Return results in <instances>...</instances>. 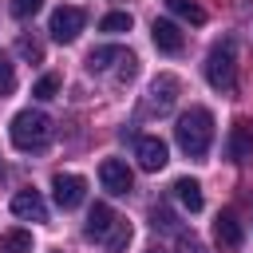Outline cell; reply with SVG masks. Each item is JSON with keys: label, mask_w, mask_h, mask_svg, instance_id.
<instances>
[{"label": "cell", "mask_w": 253, "mask_h": 253, "mask_svg": "<svg viewBox=\"0 0 253 253\" xmlns=\"http://www.w3.org/2000/svg\"><path fill=\"white\" fill-rule=\"evenodd\" d=\"M115 63L123 67V79H130V75H134V55H130L126 47H119V43L91 47V55H87V67H91V71H111Z\"/></svg>", "instance_id": "cell-5"}, {"label": "cell", "mask_w": 253, "mask_h": 253, "mask_svg": "<svg viewBox=\"0 0 253 253\" xmlns=\"http://www.w3.org/2000/svg\"><path fill=\"white\" fill-rule=\"evenodd\" d=\"M213 237H217V245H225V249H237L241 245V221L225 210V213H217V221H213Z\"/></svg>", "instance_id": "cell-14"}, {"label": "cell", "mask_w": 253, "mask_h": 253, "mask_svg": "<svg viewBox=\"0 0 253 253\" xmlns=\"http://www.w3.org/2000/svg\"><path fill=\"white\" fill-rule=\"evenodd\" d=\"M150 253H162V249H150Z\"/></svg>", "instance_id": "cell-25"}, {"label": "cell", "mask_w": 253, "mask_h": 253, "mask_svg": "<svg viewBox=\"0 0 253 253\" xmlns=\"http://www.w3.org/2000/svg\"><path fill=\"white\" fill-rule=\"evenodd\" d=\"M178 91H182L178 75H158V79L150 83V91H146L142 111H146V115H166V111L178 103Z\"/></svg>", "instance_id": "cell-6"}, {"label": "cell", "mask_w": 253, "mask_h": 253, "mask_svg": "<svg viewBox=\"0 0 253 253\" xmlns=\"http://www.w3.org/2000/svg\"><path fill=\"white\" fill-rule=\"evenodd\" d=\"M150 40H154V47L166 51V55H178V51L186 47V36L178 32L174 20H154V24H150Z\"/></svg>", "instance_id": "cell-10"}, {"label": "cell", "mask_w": 253, "mask_h": 253, "mask_svg": "<svg viewBox=\"0 0 253 253\" xmlns=\"http://www.w3.org/2000/svg\"><path fill=\"white\" fill-rule=\"evenodd\" d=\"M174 138H178L182 154H190V158H206V150H210V142H213V115H210L206 107H190L186 115H178Z\"/></svg>", "instance_id": "cell-1"}, {"label": "cell", "mask_w": 253, "mask_h": 253, "mask_svg": "<svg viewBox=\"0 0 253 253\" xmlns=\"http://www.w3.org/2000/svg\"><path fill=\"white\" fill-rule=\"evenodd\" d=\"M178 20H186V24H206V12L194 4V0H162Z\"/></svg>", "instance_id": "cell-16"}, {"label": "cell", "mask_w": 253, "mask_h": 253, "mask_svg": "<svg viewBox=\"0 0 253 253\" xmlns=\"http://www.w3.org/2000/svg\"><path fill=\"white\" fill-rule=\"evenodd\" d=\"M16 51H20L28 63H40V59H43V43H40L36 36H20V40H16Z\"/></svg>", "instance_id": "cell-20"}, {"label": "cell", "mask_w": 253, "mask_h": 253, "mask_svg": "<svg viewBox=\"0 0 253 253\" xmlns=\"http://www.w3.org/2000/svg\"><path fill=\"white\" fill-rule=\"evenodd\" d=\"M99 182H103V190L115 194V198H123V194L134 190V174H130V166H126L123 158H103V166H99Z\"/></svg>", "instance_id": "cell-7"}, {"label": "cell", "mask_w": 253, "mask_h": 253, "mask_svg": "<svg viewBox=\"0 0 253 253\" xmlns=\"http://www.w3.org/2000/svg\"><path fill=\"white\" fill-rule=\"evenodd\" d=\"M182 249H186V253H206V249H202V245H198V241H194V237H190V241H186V237H182Z\"/></svg>", "instance_id": "cell-24"}, {"label": "cell", "mask_w": 253, "mask_h": 253, "mask_svg": "<svg viewBox=\"0 0 253 253\" xmlns=\"http://www.w3.org/2000/svg\"><path fill=\"white\" fill-rule=\"evenodd\" d=\"M99 32H111V36L130 32V12H107V16L99 20Z\"/></svg>", "instance_id": "cell-18"}, {"label": "cell", "mask_w": 253, "mask_h": 253, "mask_svg": "<svg viewBox=\"0 0 253 253\" xmlns=\"http://www.w3.org/2000/svg\"><path fill=\"white\" fill-rule=\"evenodd\" d=\"M134 158H138V166H142L146 174H158V170L170 162V154H166V142H162L158 134H142V138L134 142Z\"/></svg>", "instance_id": "cell-9"}, {"label": "cell", "mask_w": 253, "mask_h": 253, "mask_svg": "<svg viewBox=\"0 0 253 253\" xmlns=\"http://www.w3.org/2000/svg\"><path fill=\"white\" fill-rule=\"evenodd\" d=\"M0 253H32V233L28 229H8L0 237Z\"/></svg>", "instance_id": "cell-17"}, {"label": "cell", "mask_w": 253, "mask_h": 253, "mask_svg": "<svg viewBox=\"0 0 253 253\" xmlns=\"http://www.w3.org/2000/svg\"><path fill=\"white\" fill-rule=\"evenodd\" d=\"M206 79L213 91H233V43H217L206 55Z\"/></svg>", "instance_id": "cell-3"}, {"label": "cell", "mask_w": 253, "mask_h": 253, "mask_svg": "<svg viewBox=\"0 0 253 253\" xmlns=\"http://www.w3.org/2000/svg\"><path fill=\"white\" fill-rule=\"evenodd\" d=\"M83 24H87V12H83V8H75V4H63V8H55V12H51L47 32H51V40H55V43H71V40L83 32Z\"/></svg>", "instance_id": "cell-4"}, {"label": "cell", "mask_w": 253, "mask_h": 253, "mask_svg": "<svg viewBox=\"0 0 253 253\" xmlns=\"http://www.w3.org/2000/svg\"><path fill=\"white\" fill-rule=\"evenodd\" d=\"M32 95H36L40 103H47V99H55V95H59V75H43V79H36V87H32Z\"/></svg>", "instance_id": "cell-21"}, {"label": "cell", "mask_w": 253, "mask_h": 253, "mask_svg": "<svg viewBox=\"0 0 253 253\" xmlns=\"http://www.w3.org/2000/svg\"><path fill=\"white\" fill-rule=\"evenodd\" d=\"M12 213L24 217V221H47V206H43V198H40L36 190L12 194Z\"/></svg>", "instance_id": "cell-11"}, {"label": "cell", "mask_w": 253, "mask_h": 253, "mask_svg": "<svg viewBox=\"0 0 253 253\" xmlns=\"http://www.w3.org/2000/svg\"><path fill=\"white\" fill-rule=\"evenodd\" d=\"M126 241H130V225H126V221L119 217V225H115V229L107 233L103 249H107V253H119V249H126Z\"/></svg>", "instance_id": "cell-19"}, {"label": "cell", "mask_w": 253, "mask_h": 253, "mask_svg": "<svg viewBox=\"0 0 253 253\" xmlns=\"http://www.w3.org/2000/svg\"><path fill=\"white\" fill-rule=\"evenodd\" d=\"M51 190H55V202H59V210H75V206H83V198H87V178H79V174H55L51 178Z\"/></svg>", "instance_id": "cell-8"}, {"label": "cell", "mask_w": 253, "mask_h": 253, "mask_svg": "<svg viewBox=\"0 0 253 253\" xmlns=\"http://www.w3.org/2000/svg\"><path fill=\"white\" fill-rule=\"evenodd\" d=\"M174 198H178V202H182L190 213H198V210L206 206V198H202V186H198L194 178H178V182H174Z\"/></svg>", "instance_id": "cell-15"}, {"label": "cell", "mask_w": 253, "mask_h": 253, "mask_svg": "<svg viewBox=\"0 0 253 253\" xmlns=\"http://www.w3.org/2000/svg\"><path fill=\"white\" fill-rule=\"evenodd\" d=\"M16 87V67H12V59L0 51V95H8Z\"/></svg>", "instance_id": "cell-22"}, {"label": "cell", "mask_w": 253, "mask_h": 253, "mask_svg": "<svg viewBox=\"0 0 253 253\" xmlns=\"http://www.w3.org/2000/svg\"><path fill=\"white\" fill-rule=\"evenodd\" d=\"M229 158L233 162L253 158V126L249 123H233V130H229Z\"/></svg>", "instance_id": "cell-13"}, {"label": "cell", "mask_w": 253, "mask_h": 253, "mask_svg": "<svg viewBox=\"0 0 253 253\" xmlns=\"http://www.w3.org/2000/svg\"><path fill=\"white\" fill-rule=\"evenodd\" d=\"M119 225V217H115V210L107 206V202H95L91 206V213H87V237H95V241H107V233Z\"/></svg>", "instance_id": "cell-12"}, {"label": "cell", "mask_w": 253, "mask_h": 253, "mask_svg": "<svg viewBox=\"0 0 253 253\" xmlns=\"http://www.w3.org/2000/svg\"><path fill=\"white\" fill-rule=\"evenodd\" d=\"M8 134H12V146L16 150H43L47 146V138H51V119L43 115V111H20L16 119H12V126H8Z\"/></svg>", "instance_id": "cell-2"}, {"label": "cell", "mask_w": 253, "mask_h": 253, "mask_svg": "<svg viewBox=\"0 0 253 253\" xmlns=\"http://www.w3.org/2000/svg\"><path fill=\"white\" fill-rule=\"evenodd\" d=\"M43 8V0H12V16L16 20H28V16H36Z\"/></svg>", "instance_id": "cell-23"}]
</instances>
